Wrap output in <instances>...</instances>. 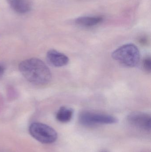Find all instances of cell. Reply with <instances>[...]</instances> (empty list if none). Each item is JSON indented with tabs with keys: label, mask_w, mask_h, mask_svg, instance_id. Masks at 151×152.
<instances>
[{
	"label": "cell",
	"mask_w": 151,
	"mask_h": 152,
	"mask_svg": "<svg viewBox=\"0 0 151 152\" xmlns=\"http://www.w3.org/2000/svg\"><path fill=\"white\" fill-rule=\"evenodd\" d=\"M29 132L33 138L42 143H53L58 138L57 133L54 129L40 122L32 123L29 126Z\"/></svg>",
	"instance_id": "3957f363"
},
{
	"label": "cell",
	"mask_w": 151,
	"mask_h": 152,
	"mask_svg": "<svg viewBox=\"0 0 151 152\" xmlns=\"http://www.w3.org/2000/svg\"><path fill=\"white\" fill-rule=\"evenodd\" d=\"M4 72V68L2 66L0 65V77L3 74Z\"/></svg>",
	"instance_id": "8fae6325"
},
{
	"label": "cell",
	"mask_w": 151,
	"mask_h": 152,
	"mask_svg": "<svg viewBox=\"0 0 151 152\" xmlns=\"http://www.w3.org/2000/svg\"><path fill=\"white\" fill-rule=\"evenodd\" d=\"M19 69L23 76L30 83L44 86L50 82L51 72L42 61L36 58L25 60L20 62Z\"/></svg>",
	"instance_id": "6da1fadb"
},
{
	"label": "cell",
	"mask_w": 151,
	"mask_h": 152,
	"mask_svg": "<svg viewBox=\"0 0 151 152\" xmlns=\"http://www.w3.org/2000/svg\"><path fill=\"white\" fill-rule=\"evenodd\" d=\"M74 111L72 108L62 107L57 113L56 118L57 120L62 123L69 122L72 118Z\"/></svg>",
	"instance_id": "9c48e42d"
},
{
	"label": "cell",
	"mask_w": 151,
	"mask_h": 152,
	"mask_svg": "<svg viewBox=\"0 0 151 152\" xmlns=\"http://www.w3.org/2000/svg\"><path fill=\"white\" fill-rule=\"evenodd\" d=\"M127 120L130 124L137 128L151 131V117L147 113L140 112L132 113L128 116Z\"/></svg>",
	"instance_id": "5b68a950"
},
{
	"label": "cell",
	"mask_w": 151,
	"mask_h": 152,
	"mask_svg": "<svg viewBox=\"0 0 151 152\" xmlns=\"http://www.w3.org/2000/svg\"><path fill=\"white\" fill-rule=\"evenodd\" d=\"M112 57L114 60L126 67H135L140 62V51L133 44H127L119 47L113 52Z\"/></svg>",
	"instance_id": "7a4b0ae2"
},
{
	"label": "cell",
	"mask_w": 151,
	"mask_h": 152,
	"mask_svg": "<svg viewBox=\"0 0 151 152\" xmlns=\"http://www.w3.org/2000/svg\"><path fill=\"white\" fill-rule=\"evenodd\" d=\"M142 66L146 72L150 73L151 71V59L150 56H147L142 61Z\"/></svg>",
	"instance_id": "30bf717a"
},
{
	"label": "cell",
	"mask_w": 151,
	"mask_h": 152,
	"mask_svg": "<svg viewBox=\"0 0 151 152\" xmlns=\"http://www.w3.org/2000/svg\"><path fill=\"white\" fill-rule=\"evenodd\" d=\"M79 119L80 123L86 126L113 124L118 122L117 119L111 115L87 110L80 113Z\"/></svg>",
	"instance_id": "277c9868"
},
{
	"label": "cell",
	"mask_w": 151,
	"mask_h": 152,
	"mask_svg": "<svg viewBox=\"0 0 151 152\" xmlns=\"http://www.w3.org/2000/svg\"><path fill=\"white\" fill-rule=\"evenodd\" d=\"M47 58L51 65L57 67L66 66L69 62V58L66 55L55 50L48 51Z\"/></svg>",
	"instance_id": "8992f818"
},
{
	"label": "cell",
	"mask_w": 151,
	"mask_h": 152,
	"mask_svg": "<svg viewBox=\"0 0 151 152\" xmlns=\"http://www.w3.org/2000/svg\"><path fill=\"white\" fill-rule=\"evenodd\" d=\"M103 20L101 16H84L79 17L75 20L77 25L84 27L95 26L101 23Z\"/></svg>",
	"instance_id": "ba28073f"
},
{
	"label": "cell",
	"mask_w": 151,
	"mask_h": 152,
	"mask_svg": "<svg viewBox=\"0 0 151 152\" xmlns=\"http://www.w3.org/2000/svg\"><path fill=\"white\" fill-rule=\"evenodd\" d=\"M7 1L13 10L20 14L27 13L32 8L29 0H7Z\"/></svg>",
	"instance_id": "52a82bcc"
}]
</instances>
